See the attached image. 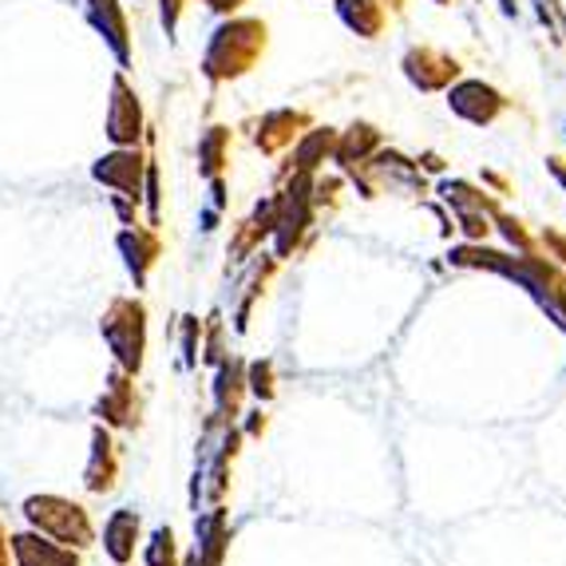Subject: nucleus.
Listing matches in <instances>:
<instances>
[{
  "instance_id": "obj_1",
  "label": "nucleus",
  "mask_w": 566,
  "mask_h": 566,
  "mask_svg": "<svg viewBox=\"0 0 566 566\" xmlns=\"http://www.w3.org/2000/svg\"><path fill=\"white\" fill-rule=\"evenodd\" d=\"M265 52V24L262 20H230L210 36L207 48V67L210 80H234L245 76L258 64V56Z\"/></svg>"
},
{
  "instance_id": "obj_2",
  "label": "nucleus",
  "mask_w": 566,
  "mask_h": 566,
  "mask_svg": "<svg viewBox=\"0 0 566 566\" xmlns=\"http://www.w3.org/2000/svg\"><path fill=\"white\" fill-rule=\"evenodd\" d=\"M448 107L472 127H491L511 107V99L483 80H460V84L448 87Z\"/></svg>"
},
{
  "instance_id": "obj_3",
  "label": "nucleus",
  "mask_w": 566,
  "mask_h": 566,
  "mask_svg": "<svg viewBox=\"0 0 566 566\" xmlns=\"http://www.w3.org/2000/svg\"><path fill=\"white\" fill-rule=\"evenodd\" d=\"M400 67H405L408 84L420 87V92H448V87L460 80V60L440 52V48H428V44L408 48Z\"/></svg>"
},
{
  "instance_id": "obj_4",
  "label": "nucleus",
  "mask_w": 566,
  "mask_h": 566,
  "mask_svg": "<svg viewBox=\"0 0 566 566\" xmlns=\"http://www.w3.org/2000/svg\"><path fill=\"white\" fill-rule=\"evenodd\" d=\"M29 520L36 523V527L56 531V538H64V543L76 538L80 547H84L87 538H92L84 511L72 507V503H64V500H29Z\"/></svg>"
},
{
  "instance_id": "obj_5",
  "label": "nucleus",
  "mask_w": 566,
  "mask_h": 566,
  "mask_svg": "<svg viewBox=\"0 0 566 566\" xmlns=\"http://www.w3.org/2000/svg\"><path fill=\"white\" fill-rule=\"evenodd\" d=\"M380 143H385L380 139V127H373V123H353L349 132L337 135V151H333V159L345 167V175L357 179L360 170H365V163L380 151Z\"/></svg>"
},
{
  "instance_id": "obj_6",
  "label": "nucleus",
  "mask_w": 566,
  "mask_h": 566,
  "mask_svg": "<svg viewBox=\"0 0 566 566\" xmlns=\"http://www.w3.org/2000/svg\"><path fill=\"white\" fill-rule=\"evenodd\" d=\"M87 17H92L95 32L112 44L119 64H127L132 60V40H127V17H123L119 0H87Z\"/></svg>"
},
{
  "instance_id": "obj_7",
  "label": "nucleus",
  "mask_w": 566,
  "mask_h": 566,
  "mask_svg": "<svg viewBox=\"0 0 566 566\" xmlns=\"http://www.w3.org/2000/svg\"><path fill=\"white\" fill-rule=\"evenodd\" d=\"M305 132H310V115L282 107V112H270L262 119V132H258V147H262L265 155H277V151H285V147H290L293 139H302Z\"/></svg>"
},
{
  "instance_id": "obj_8",
  "label": "nucleus",
  "mask_w": 566,
  "mask_h": 566,
  "mask_svg": "<svg viewBox=\"0 0 566 566\" xmlns=\"http://www.w3.org/2000/svg\"><path fill=\"white\" fill-rule=\"evenodd\" d=\"M440 199L448 202V207L455 210V214H500V199L491 195L488 187H475V182L468 179H444L440 182Z\"/></svg>"
},
{
  "instance_id": "obj_9",
  "label": "nucleus",
  "mask_w": 566,
  "mask_h": 566,
  "mask_svg": "<svg viewBox=\"0 0 566 566\" xmlns=\"http://www.w3.org/2000/svg\"><path fill=\"white\" fill-rule=\"evenodd\" d=\"M139 127H143V115H139V104H135L132 87H127V80H115L112 115H107V135H112V139L123 147V143L139 139Z\"/></svg>"
},
{
  "instance_id": "obj_10",
  "label": "nucleus",
  "mask_w": 566,
  "mask_h": 566,
  "mask_svg": "<svg viewBox=\"0 0 566 566\" xmlns=\"http://www.w3.org/2000/svg\"><path fill=\"white\" fill-rule=\"evenodd\" d=\"M139 170H143V159L135 151H115L107 159L95 163V179L107 182V187L123 190L127 199H139Z\"/></svg>"
},
{
  "instance_id": "obj_11",
  "label": "nucleus",
  "mask_w": 566,
  "mask_h": 566,
  "mask_svg": "<svg viewBox=\"0 0 566 566\" xmlns=\"http://www.w3.org/2000/svg\"><path fill=\"white\" fill-rule=\"evenodd\" d=\"M337 17L345 20V29L365 40H377L388 24V12L380 0H337Z\"/></svg>"
},
{
  "instance_id": "obj_12",
  "label": "nucleus",
  "mask_w": 566,
  "mask_h": 566,
  "mask_svg": "<svg viewBox=\"0 0 566 566\" xmlns=\"http://www.w3.org/2000/svg\"><path fill=\"white\" fill-rule=\"evenodd\" d=\"M337 135L333 127H313V132L302 135V143H297V155H293V163H297V170H317L325 159H333V151H337Z\"/></svg>"
},
{
  "instance_id": "obj_13",
  "label": "nucleus",
  "mask_w": 566,
  "mask_h": 566,
  "mask_svg": "<svg viewBox=\"0 0 566 566\" xmlns=\"http://www.w3.org/2000/svg\"><path fill=\"white\" fill-rule=\"evenodd\" d=\"M242 392H245V368L242 360H227V365L218 368V385H214V400H218V412L227 416H238L242 408Z\"/></svg>"
},
{
  "instance_id": "obj_14",
  "label": "nucleus",
  "mask_w": 566,
  "mask_h": 566,
  "mask_svg": "<svg viewBox=\"0 0 566 566\" xmlns=\"http://www.w3.org/2000/svg\"><path fill=\"white\" fill-rule=\"evenodd\" d=\"M135 535H139V515H135V511H115L104 531L107 551H112L115 563H127V558L135 555Z\"/></svg>"
},
{
  "instance_id": "obj_15",
  "label": "nucleus",
  "mask_w": 566,
  "mask_h": 566,
  "mask_svg": "<svg viewBox=\"0 0 566 566\" xmlns=\"http://www.w3.org/2000/svg\"><path fill=\"white\" fill-rule=\"evenodd\" d=\"M17 555L24 566H76V558L60 551L56 543H44V538H32V535H17Z\"/></svg>"
},
{
  "instance_id": "obj_16",
  "label": "nucleus",
  "mask_w": 566,
  "mask_h": 566,
  "mask_svg": "<svg viewBox=\"0 0 566 566\" xmlns=\"http://www.w3.org/2000/svg\"><path fill=\"white\" fill-rule=\"evenodd\" d=\"M199 555L207 566H218L227 555V511H210L199 523Z\"/></svg>"
},
{
  "instance_id": "obj_17",
  "label": "nucleus",
  "mask_w": 566,
  "mask_h": 566,
  "mask_svg": "<svg viewBox=\"0 0 566 566\" xmlns=\"http://www.w3.org/2000/svg\"><path fill=\"white\" fill-rule=\"evenodd\" d=\"M491 227H495V234L503 238V242L515 250V254H538V234H531L527 222L515 214H507V210H500V214L491 218Z\"/></svg>"
},
{
  "instance_id": "obj_18",
  "label": "nucleus",
  "mask_w": 566,
  "mask_h": 566,
  "mask_svg": "<svg viewBox=\"0 0 566 566\" xmlns=\"http://www.w3.org/2000/svg\"><path fill=\"white\" fill-rule=\"evenodd\" d=\"M199 155H202V170H207V175H218V170L227 167V155H230V132L227 127H210L199 143Z\"/></svg>"
},
{
  "instance_id": "obj_19",
  "label": "nucleus",
  "mask_w": 566,
  "mask_h": 566,
  "mask_svg": "<svg viewBox=\"0 0 566 566\" xmlns=\"http://www.w3.org/2000/svg\"><path fill=\"white\" fill-rule=\"evenodd\" d=\"M245 388H250L258 400H274V365H270V360H258V365H250Z\"/></svg>"
},
{
  "instance_id": "obj_20",
  "label": "nucleus",
  "mask_w": 566,
  "mask_h": 566,
  "mask_svg": "<svg viewBox=\"0 0 566 566\" xmlns=\"http://www.w3.org/2000/svg\"><path fill=\"white\" fill-rule=\"evenodd\" d=\"M455 227L468 242H488L491 238V214H455Z\"/></svg>"
},
{
  "instance_id": "obj_21",
  "label": "nucleus",
  "mask_w": 566,
  "mask_h": 566,
  "mask_svg": "<svg viewBox=\"0 0 566 566\" xmlns=\"http://www.w3.org/2000/svg\"><path fill=\"white\" fill-rule=\"evenodd\" d=\"M538 250H543V258H551V262L566 270V230L547 227L543 234H538Z\"/></svg>"
},
{
  "instance_id": "obj_22",
  "label": "nucleus",
  "mask_w": 566,
  "mask_h": 566,
  "mask_svg": "<svg viewBox=\"0 0 566 566\" xmlns=\"http://www.w3.org/2000/svg\"><path fill=\"white\" fill-rule=\"evenodd\" d=\"M175 563V535L167 527L155 531L151 538V551H147V566H170Z\"/></svg>"
},
{
  "instance_id": "obj_23",
  "label": "nucleus",
  "mask_w": 566,
  "mask_h": 566,
  "mask_svg": "<svg viewBox=\"0 0 566 566\" xmlns=\"http://www.w3.org/2000/svg\"><path fill=\"white\" fill-rule=\"evenodd\" d=\"M123 250H127V254H155V242H151V238H132V234H123ZM127 262H132L135 274H143V270L151 265V258H127Z\"/></svg>"
},
{
  "instance_id": "obj_24",
  "label": "nucleus",
  "mask_w": 566,
  "mask_h": 566,
  "mask_svg": "<svg viewBox=\"0 0 566 566\" xmlns=\"http://www.w3.org/2000/svg\"><path fill=\"white\" fill-rule=\"evenodd\" d=\"M480 179H483V187H491V195H495V199H507V195H511V182L503 179L500 170H483Z\"/></svg>"
},
{
  "instance_id": "obj_25",
  "label": "nucleus",
  "mask_w": 566,
  "mask_h": 566,
  "mask_svg": "<svg viewBox=\"0 0 566 566\" xmlns=\"http://www.w3.org/2000/svg\"><path fill=\"white\" fill-rule=\"evenodd\" d=\"M179 17H182V0H163V29L175 32Z\"/></svg>"
},
{
  "instance_id": "obj_26",
  "label": "nucleus",
  "mask_w": 566,
  "mask_h": 566,
  "mask_svg": "<svg viewBox=\"0 0 566 566\" xmlns=\"http://www.w3.org/2000/svg\"><path fill=\"white\" fill-rule=\"evenodd\" d=\"M547 170H551V179L566 190V159H563V155H547Z\"/></svg>"
},
{
  "instance_id": "obj_27",
  "label": "nucleus",
  "mask_w": 566,
  "mask_h": 566,
  "mask_svg": "<svg viewBox=\"0 0 566 566\" xmlns=\"http://www.w3.org/2000/svg\"><path fill=\"white\" fill-rule=\"evenodd\" d=\"M416 167H424V170H444V159H440L436 151H428V155H420V159H416Z\"/></svg>"
},
{
  "instance_id": "obj_28",
  "label": "nucleus",
  "mask_w": 566,
  "mask_h": 566,
  "mask_svg": "<svg viewBox=\"0 0 566 566\" xmlns=\"http://www.w3.org/2000/svg\"><path fill=\"white\" fill-rule=\"evenodd\" d=\"M245 0H207V9H214V12H234V9H242Z\"/></svg>"
}]
</instances>
